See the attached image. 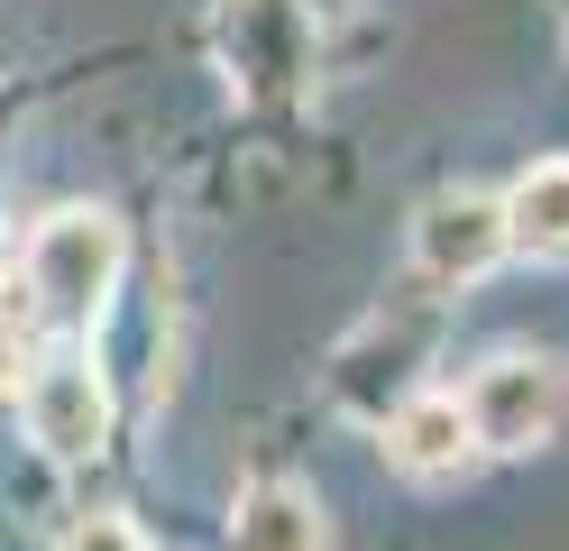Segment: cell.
Here are the masks:
<instances>
[{"label":"cell","instance_id":"obj_1","mask_svg":"<svg viewBox=\"0 0 569 551\" xmlns=\"http://www.w3.org/2000/svg\"><path fill=\"white\" fill-rule=\"evenodd\" d=\"M120 257H129V230L101 203H64L38 220V239L19 257V304L56 322V331H92L111 313V285H120Z\"/></svg>","mask_w":569,"mask_h":551},{"label":"cell","instance_id":"obj_2","mask_svg":"<svg viewBox=\"0 0 569 551\" xmlns=\"http://www.w3.org/2000/svg\"><path fill=\"white\" fill-rule=\"evenodd\" d=\"M560 404H569L560 367L506 350V358H487L478 377H469L459 414H469V441H478V451H532V441H551V432H560Z\"/></svg>","mask_w":569,"mask_h":551},{"label":"cell","instance_id":"obj_3","mask_svg":"<svg viewBox=\"0 0 569 551\" xmlns=\"http://www.w3.org/2000/svg\"><path fill=\"white\" fill-rule=\"evenodd\" d=\"M19 414H28V441H38L47 460H92L101 441H111V386H101L92 358L64 350V358H47L38 377H28Z\"/></svg>","mask_w":569,"mask_h":551},{"label":"cell","instance_id":"obj_4","mask_svg":"<svg viewBox=\"0 0 569 551\" xmlns=\"http://www.w3.org/2000/svg\"><path fill=\"white\" fill-rule=\"evenodd\" d=\"M496 257H506V220H496L487 194H441L413 220V267L432 285H478Z\"/></svg>","mask_w":569,"mask_h":551},{"label":"cell","instance_id":"obj_5","mask_svg":"<svg viewBox=\"0 0 569 551\" xmlns=\"http://www.w3.org/2000/svg\"><path fill=\"white\" fill-rule=\"evenodd\" d=\"M386 460L413 469V478H450V469H469V460H478V441H469V414H459V395L413 386L396 414H386Z\"/></svg>","mask_w":569,"mask_h":551},{"label":"cell","instance_id":"obj_6","mask_svg":"<svg viewBox=\"0 0 569 551\" xmlns=\"http://www.w3.org/2000/svg\"><path fill=\"white\" fill-rule=\"evenodd\" d=\"M496 220H506V248H523V257H569V157H532V166L506 184Z\"/></svg>","mask_w":569,"mask_h":551},{"label":"cell","instance_id":"obj_7","mask_svg":"<svg viewBox=\"0 0 569 551\" xmlns=\"http://www.w3.org/2000/svg\"><path fill=\"white\" fill-rule=\"evenodd\" d=\"M230 551H331L312 488H295V478H258V488L239 496V514H230Z\"/></svg>","mask_w":569,"mask_h":551},{"label":"cell","instance_id":"obj_8","mask_svg":"<svg viewBox=\"0 0 569 551\" xmlns=\"http://www.w3.org/2000/svg\"><path fill=\"white\" fill-rule=\"evenodd\" d=\"M303 19L284 10V0H230V65L248 83H284V73H303Z\"/></svg>","mask_w":569,"mask_h":551},{"label":"cell","instance_id":"obj_9","mask_svg":"<svg viewBox=\"0 0 569 551\" xmlns=\"http://www.w3.org/2000/svg\"><path fill=\"white\" fill-rule=\"evenodd\" d=\"M64 551H157V542L138 533L129 514H83V524H74V542H64Z\"/></svg>","mask_w":569,"mask_h":551},{"label":"cell","instance_id":"obj_10","mask_svg":"<svg viewBox=\"0 0 569 551\" xmlns=\"http://www.w3.org/2000/svg\"><path fill=\"white\" fill-rule=\"evenodd\" d=\"M284 10H295L303 28H331V19H349V0H284Z\"/></svg>","mask_w":569,"mask_h":551}]
</instances>
